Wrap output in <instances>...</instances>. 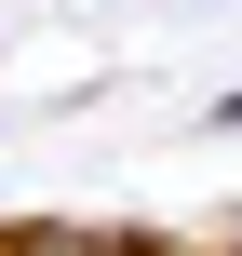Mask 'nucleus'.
Wrapping results in <instances>:
<instances>
[{
    "mask_svg": "<svg viewBox=\"0 0 242 256\" xmlns=\"http://www.w3.org/2000/svg\"><path fill=\"white\" fill-rule=\"evenodd\" d=\"M0 256H121V243H108V230H13Z\"/></svg>",
    "mask_w": 242,
    "mask_h": 256,
    "instance_id": "nucleus-1",
    "label": "nucleus"
}]
</instances>
